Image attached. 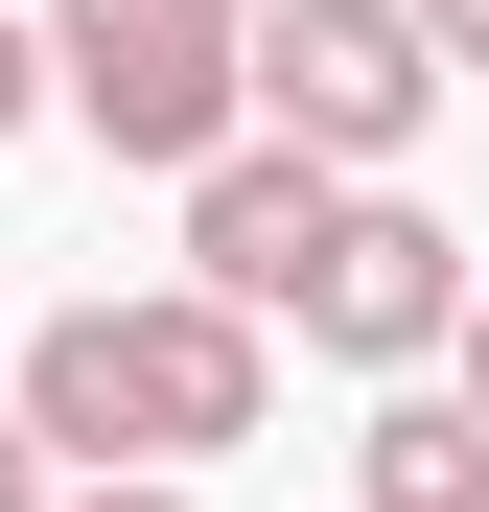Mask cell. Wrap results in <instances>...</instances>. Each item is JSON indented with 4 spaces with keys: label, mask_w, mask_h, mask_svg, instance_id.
<instances>
[{
    "label": "cell",
    "mask_w": 489,
    "mask_h": 512,
    "mask_svg": "<svg viewBox=\"0 0 489 512\" xmlns=\"http://www.w3.org/2000/svg\"><path fill=\"white\" fill-rule=\"evenodd\" d=\"M233 94H257V140H303V163H420V117L466 94V70L420 47V0H257V24H233Z\"/></svg>",
    "instance_id": "3"
},
{
    "label": "cell",
    "mask_w": 489,
    "mask_h": 512,
    "mask_svg": "<svg viewBox=\"0 0 489 512\" xmlns=\"http://www.w3.org/2000/svg\"><path fill=\"white\" fill-rule=\"evenodd\" d=\"M47 512H210V466H70Z\"/></svg>",
    "instance_id": "7"
},
{
    "label": "cell",
    "mask_w": 489,
    "mask_h": 512,
    "mask_svg": "<svg viewBox=\"0 0 489 512\" xmlns=\"http://www.w3.org/2000/svg\"><path fill=\"white\" fill-rule=\"evenodd\" d=\"M350 512H489V419H466L443 373H373V419H350Z\"/></svg>",
    "instance_id": "6"
},
{
    "label": "cell",
    "mask_w": 489,
    "mask_h": 512,
    "mask_svg": "<svg viewBox=\"0 0 489 512\" xmlns=\"http://www.w3.org/2000/svg\"><path fill=\"white\" fill-rule=\"evenodd\" d=\"M443 396L489 419V256H466V326H443Z\"/></svg>",
    "instance_id": "10"
},
{
    "label": "cell",
    "mask_w": 489,
    "mask_h": 512,
    "mask_svg": "<svg viewBox=\"0 0 489 512\" xmlns=\"http://www.w3.org/2000/svg\"><path fill=\"white\" fill-rule=\"evenodd\" d=\"M326 187H350V163H303V140H257V117H233V140L187 163V280L280 326V280H303V233H326Z\"/></svg>",
    "instance_id": "5"
},
{
    "label": "cell",
    "mask_w": 489,
    "mask_h": 512,
    "mask_svg": "<svg viewBox=\"0 0 489 512\" xmlns=\"http://www.w3.org/2000/svg\"><path fill=\"white\" fill-rule=\"evenodd\" d=\"M280 326H303L326 373H443V326H466V233L396 187V163H350L326 233H303V280H280Z\"/></svg>",
    "instance_id": "4"
},
{
    "label": "cell",
    "mask_w": 489,
    "mask_h": 512,
    "mask_svg": "<svg viewBox=\"0 0 489 512\" xmlns=\"http://www.w3.org/2000/svg\"><path fill=\"white\" fill-rule=\"evenodd\" d=\"M0 396L47 419V466H210L280 419V326L210 303V280H140V303H47L0 326Z\"/></svg>",
    "instance_id": "1"
},
{
    "label": "cell",
    "mask_w": 489,
    "mask_h": 512,
    "mask_svg": "<svg viewBox=\"0 0 489 512\" xmlns=\"http://www.w3.org/2000/svg\"><path fill=\"white\" fill-rule=\"evenodd\" d=\"M420 47H443V70H489V0H420Z\"/></svg>",
    "instance_id": "11"
},
{
    "label": "cell",
    "mask_w": 489,
    "mask_h": 512,
    "mask_svg": "<svg viewBox=\"0 0 489 512\" xmlns=\"http://www.w3.org/2000/svg\"><path fill=\"white\" fill-rule=\"evenodd\" d=\"M47 489H70V466H47V419L0 396V512H47Z\"/></svg>",
    "instance_id": "9"
},
{
    "label": "cell",
    "mask_w": 489,
    "mask_h": 512,
    "mask_svg": "<svg viewBox=\"0 0 489 512\" xmlns=\"http://www.w3.org/2000/svg\"><path fill=\"white\" fill-rule=\"evenodd\" d=\"M233 24H257V0H47V117L187 187V163L257 117V94H233Z\"/></svg>",
    "instance_id": "2"
},
{
    "label": "cell",
    "mask_w": 489,
    "mask_h": 512,
    "mask_svg": "<svg viewBox=\"0 0 489 512\" xmlns=\"http://www.w3.org/2000/svg\"><path fill=\"white\" fill-rule=\"evenodd\" d=\"M47 117V0H0V140Z\"/></svg>",
    "instance_id": "8"
}]
</instances>
